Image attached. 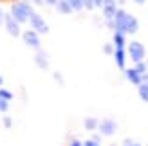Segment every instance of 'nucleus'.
I'll use <instances>...</instances> for the list:
<instances>
[{
  "label": "nucleus",
  "instance_id": "obj_1",
  "mask_svg": "<svg viewBox=\"0 0 148 146\" xmlns=\"http://www.w3.org/2000/svg\"><path fill=\"white\" fill-rule=\"evenodd\" d=\"M31 13H33V7H31V4H29V2H16V4L11 5V11H9V14L18 22V24L27 22Z\"/></svg>",
  "mask_w": 148,
  "mask_h": 146
},
{
  "label": "nucleus",
  "instance_id": "obj_2",
  "mask_svg": "<svg viewBox=\"0 0 148 146\" xmlns=\"http://www.w3.org/2000/svg\"><path fill=\"white\" fill-rule=\"evenodd\" d=\"M128 56L132 58V61H145V56H146V50H145V45L141 42H130L128 43Z\"/></svg>",
  "mask_w": 148,
  "mask_h": 146
},
{
  "label": "nucleus",
  "instance_id": "obj_3",
  "mask_svg": "<svg viewBox=\"0 0 148 146\" xmlns=\"http://www.w3.org/2000/svg\"><path fill=\"white\" fill-rule=\"evenodd\" d=\"M29 22H31V27H33V31H36L38 34H45L49 33V25L45 24V20H43L38 13H31L29 14Z\"/></svg>",
  "mask_w": 148,
  "mask_h": 146
},
{
  "label": "nucleus",
  "instance_id": "obj_4",
  "mask_svg": "<svg viewBox=\"0 0 148 146\" xmlns=\"http://www.w3.org/2000/svg\"><path fill=\"white\" fill-rule=\"evenodd\" d=\"M127 20H128V13L125 9H117L116 16L112 18V24H114V29L116 33H121L125 34V27H127Z\"/></svg>",
  "mask_w": 148,
  "mask_h": 146
},
{
  "label": "nucleus",
  "instance_id": "obj_5",
  "mask_svg": "<svg viewBox=\"0 0 148 146\" xmlns=\"http://www.w3.org/2000/svg\"><path fill=\"white\" fill-rule=\"evenodd\" d=\"M22 40H24V43H25L27 47L36 49V50L40 49V34L36 33V31H33V29H29V31L22 33Z\"/></svg>",
  "mask_w": 148,
  "mask_h": 146
},
{
  "label": "nucleus",
  "instance_id": "obj_6",
  "mask_svg": "<svg viewBox=\"0 0 148 146\" xmlns=\"http://www.w3.org/2000/svg\"><path fill=\"white\" fill-rule=\"evenodd\" d=\"M4 25H5V29H7V33H9L11 36H14V38H16V36H22V31H20V24L16 20H14L13 16L9 13L5 14V18H4Z\"/></svg>",
  "mask_w": 148,
  "mask_h": 146
},
{
  "label": "nucleus",
  "instance_id": "obj_7",
  "mask_svg": "<svg viewBox=\"0 0 148 146\" xmlns=\"http://www.w3.org/2000/svg\"><path fill=\"white\" fill-rule=\"evenodd\" d=\"M101 9H103V16L107 20H112L116 16V13H117V2L116 0H103Z\"/></svg>",
  "mask_w": 148,
  "mask_h": 146
},
{
  "label": "nucleus",
  "instance_id": "obj_8",
  "mask_svg": "<svg viewBox=\"0 0 148 146\" xmlns=\"http://www.w3.org/2000/svg\"><path fill=\"white\" fill-rule=\"evenodd\" d=\"M99 132H101V135H107V137H110V135H114L116 134V130H117V125H116V121L114 119H103L101 123H99Z\"/></svg>",
  "mask_w": 148,
  "mask_h": 146
},
{
  "label": "nucleus",
  "instance_id": "obj_9",
  "mask_svg": "<svg viewBox=\"0 0 148 146\" xmlns=\"http://www.w3.org/2000/svg\"><path fill=\"white\" fill-rule=\"evenodd\" d=\"M125 76H127V79L132 83V85H141L143 83V74H139V72L136 69H125Z\"/></svg>",
  "mask_w": 148,
  "mask_h": 146
},
{
  "label": "nucleus",
  "instance_id": "obj_10",
  "mask_svg": "<svg viewBox=\"0 0 148 146\" xmlns=\"http://www.w3.org/2000/svg\"><path fill=\"white\" fill-rule=\"evenodd\" d=\"M114 60H116L117 67L125 70V63H127V53H125V49H116L114 50Z\"/></svg>",
  "mask_w": 148,
  "mask_h": 146
},
{
  "label": "nucleus",
  "instance_id": "obj_11",
  "mask_svg": "<svg viewBox=\"0 0 148 146\" xmlns=\"http://www.w3.org/2000/svg\"><path fill=\"white\" fill-rule=\"evenodd\" d=\"M137 29H139V22L136 16H130L128 14V20H127V27H125V34H136L137 33Z\"/></svg>",
  "mask_w": 148,
  "mask_h": 146
},
{
  "label": "nucleus",
  "instance_id": "obj_12",
  "mask_svg": "<svg viewBox=\"0 0 148 146\" xmlns=\"http://www.w3.org/2000/svg\"><path fill=\"white\" fill-rule=\"evenodd\" d=\"M49 56L43 53V50H40L38 49V54H36V58H34V61H36V67L38 69H47L49 67Z\"/></svg>",
  "mask_w": 148,
  "mask_h": 146
},
{
  "label": "nucleus",
  "instance_id": "obj_13",
  "mask_svg": "<svg viewBox=\"0 0 148 146\" xmlns=\"http://www.w3.org/2000/svg\"><path fill=\"white\" fill-rule=\"evenodd\" d=\"M56 9L60 11V13H63V14H69V13H72V7L69 5V2H67V0H58V2H56Z\"/></svg>",
  "mask_w": 148,
  "mask_h": 146
},
{
  "label": "nucleus",
  "instance_id": "obj_14",
  "mask_svg": "<svg viewBox=\"0 0 148 146\" xmlns=\"http://www.w3.org/2000/svg\"><path fill=\"white\" fill-rule=\"evenodd\" d=\"M127 43H125V34L121 33H114V49H125Z\"/></svg>",
  "mask_w": 148,
  "mask_h": 146
},
{
  "label": "nucleus",
  "instance_id": "obj_15",
  "mask_svg": "<svg viewBox=\"0 0 148 146\" xmlns=\"http://www.w3.org/2000/svg\"><path fill=\"white\" fill-rule=\"evenodd\" d=\"M137 92H139V98H141V101L148 103V83H141V85L137 87Z\"/></svg>",
  "mask_w": 148,
  "mask_h": 146
},
{
  "label": "nucleus",
  "instance_id": "obj_16",
  "mask_svg": "<svg viewBox=\"0 0 148 146\" xmlns=\"http://www.w3.org/2000/svg\"><path fill=\"white\" fill-rule=\"evenodd\" d=\"M83 125H85L87 130H96V128L99 126V121L96 119V117H87V119L83 121Z\"/></svg>",
  "mask_w": 148,
  "mask_h": 146
},
{
  "label": "nucleus",
  "instance_id": "obj_17",
  "mask_svg": "<svg viewBox=\"0 0 148 146\" xmlns=\"http://www.w3.org/2000/svg\"><path fill=\"white\" fill-rule=\"evenodd\" d=\"M69 5L72 7V11H79V9H83V2L81 0H67Z\"/></svg>",
  "mask_w": 148,
  "mask_h": 146
},
{
  "label": "nucleus",
  "instance_id": "obj_18",
  "mask_svg": "<svg viewBox=\"0 0 148 146\" xmlns=\"http://www.w3.org/2000/svg\"><path fill=\"white\" fill-rule=\"evenodd\" d=\"M134 69L139 72V74H146V69H148V67H146V61H137Z\"/></svg>",
  "mask_w": 148,
  "mask_h": 146
},
{
  "label": "nucleus",
  "instance_id": "obj_19",
  "mask_svg": "<svg viewBox=\"0 0 148 146\" xmlns=\"http://www.w3.org/2000/svg\"><path fill=\"white\" fill-rule=\"evenodd\" d=\"M0 99L11 101V99H13V94H11L9 90H5V89H2V87H0Z\"/></svg>",
  "mask_w": 148,
  "mask_h": 146
},
{
  "label": "nucleus",
  "instance_id": "obj_20",
  "mask_svg": "<svg viewBox=\"0 0 148 146\" xmlns=\"http://www.w3.org/2000/svg\"><path fill=\"white\" fill-rule=\"evenodd\" d=\"M7 108H9V101L0 99V112H7Z\"/></svg>",
  "mask_w": 148,
  "mask_h": 146
},
{
  "label": "nucleus",
  "instance_id": "obj_21",
  "mask_svg": "<svg viewBox=\"0 0 148 146\" xmlns=\"http://www.w3.org/2000/svg\"><path fill=\"white\" fill-rule=\"evenodd\" d=\"M114 45H110V43H107V45L105 47H103V53H105V54H114Z\"/></svg>",
  "mask_w": 148,
  "mask_h": 146
},
{
  "label": "nucleus",
  "instance_id": "obj_22",
  "mask_svg": "<svg viewBox=\"0 0 148 146\" xmlns=\"http://www.w3.org/2000/svg\"><path fill=\"white\" fill-rule=\"evenodd\" d=\"M81 2H83V7H87L88 11L94 9V0H81Z\"/></svg>",
  "mask_w": 148,
  "mask_h": 146
},
{
  "label": "nucleus",
  "instance_id": "obj_23",
  "mask_svg": "<svg viewBox=\"0 0 148 146\" xmlns=\"http://www.w3.org/2000/svg\"><path fill=\"white\" fill-rule=\"evenodd\" d=\"M83 146H101L98 141H92V139H88V141H85L83 143Z\"/></svg>",
  "mask_w": 148,
  "mask_h": 146
},
{
  "label": "nucleus",
  "instance_id": "obj_24",
  "mask_svg": "<svg viewBox=\"0 0 148 146\" xmlns=\"http://www.w3.org/2000/svg\"><path fill=\"white\" fill-rule=\"evenodd\" d=\"M69 146H83V143L78 141V139H74V141H71V144H69Z\"/></svg>",
  "mask_w": 148,
  "mask_h": 146
},
{
  "label": "nucleus",
  "instance_id": "obj_25",
  "mask_svg": "<svg viewBox=\"0 0 148 146\" xmlns=\"http://www.w3.org/2000/svg\"><path fill=\"white\" fill-rule=\"evenodd\" d=\"M4 18H5V13H4V9L0 7V25L4 24Z\"/></svg>",
  "mask_w": 148,
  "mask_h": 146
},
{
  "label": "nucleus",
  "instance_id": "obj_26",
  "mask_svg": "<svg viewBox=\"0 0 148 146\" xmlns=\"http://www.w3.org/2000/svg\"><path fill=\"white\" fill-rule=\"evenodd\" d=\"M4 126H5V128L11 126V117H4Z\"/></svg>",
  "mask_w": 148,
  "mask_h": 146
},
{
  "label": "nucleus",
  "instance_id": "obj_27",
  "mask_svg": "<svg viewBox=\"0 0 148 146\" xmlns=\"http://www.w3.org/2000/svg\"><path fill=\"white\" fill-rule=\"evenodd\" d=\"M54 79H56V81H60V83H63V78H62L60 72H56V74H54Z\"/></svg>",
  "mask_w": 148,
  "mask_h": 146
},
{
  "label": "nucleus",
  "instance_id": "obj_28",
  "mask_svg": "<svg viewBox=\"0 0 148 146\" xmlns=\"http://www.w3.org/2000/svg\"><path fill=\"white\" fill-rule=\"evenodd\" d=\"M58 0H43V4H49V5H56Z\"/></svg>",
  "mask_w": 148,
  "mask_h": 146
},
{
  "label": "nucleus",
  "instance_id": "obj_29",
  "mask_svg": "<svg viewBox=\"0 0 148 146\" xmlns=\"http://www.w3.org/2000/svg\"><path fill=\"white\" fill-rule=\"evenodd\" d=\"M103 5V0H94V7H101Z\"/></svg>",
  "mask_w": 148,
  "mask_h": 146
},
{
  "label": "nucleus",
  "instance_id": "obj_30",
  "mask_svg": "<svg viewBox=\"0 0 148 146\" xmlns=\"http://www.w3.org/2000/svg\"><path fill=\"white\" fill-rule=\"evenodd\" d=\"M130 144H132L130 139H125V141H123V146H130Z\"/></svg>",
  "mask_w": 148,
  "mask_h": 146
},
{
  "label": "nucleus",
  "instance_id": "obj_31",
  "mask_svg": "<svg viewBox=\"0 0 148 146\" xmlns=\"http://www.w3.org/2000/svg\"><path fill=\"white\" fill-rule=\"evenodd\" d=\"M33 2H34L36 5H42V4H43V0H33Z\"/></svg>",
  "mask_w": 148,
  "mask_h": 146
},
{
  "label": "nucleus",
  "instance_id": "obj_32",
  "mask_svg": "<svg viewBox=\"0 0 148 146\" xmlns=\"http://www.w3.org/2000/svg\"><path fill=\"white\" fill-rule=\"evenodd\" d=\"M134 2H136V4H139V5H141V4H145V2H146V0H134Z\"/></svg>",
  "mask_w": 148,
  "mask_h": 146
},
{
  "label": "nucleus",
  "instance_id": "obj_33",
  "mask_svg": "<svg viewBox=\"0 0 148 146\" xmlns=\"http://www.w3.org/2000/svg\"><path fill=\"white\" fill-rule=\"evenodd\" d=\"M2 83H4V78H2V74H0V87H2Z\"/></svg>",
  "mask_w": 148,
  "mask_h": 146
},
{
  "label": "nucleus",
  "instance_id": "obj_34",
  "mask_svg": "<svg viewBox=\"0 0 148 146\" xmlns=\"http://www.w3.org/2000/svg\"><path fill=\"white\" fill-rule=\"evenodd\" d=\"M130 146H141V144H137V143H132V144H130Z\"/></svg>",
  "mask_w": 148,
  "mask_h": 146
},
{
  "label": "nucleus",
  "instance_id": "obj_35",
  "mask_svg": "<svg viewBox=\"0 0 148 146\" xmlns=\"http://www.w3.org/2000/svg\"><path fill=\"white\" fill-rule=\"evenodd\" d=\"M125 2H127V0H119V4H125Z\"/></svg>",
  "mask_w": 148,
  "mask_h": 146
},
{
  "label": "nucleus",
  "instance_id": "obj_36",
  "mask_svg": "<svg viewBox=\"0 0 148 146\" xmlns=\"http://www.w3.org/2000/svg\"><path fill=\"white\" fill-rule=\"evenodd\" d=\"M146 67H148V61H146Z\"/></svg>",
  "mask_w": 148,
  "mask_h": 146
}]
</instances>
